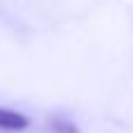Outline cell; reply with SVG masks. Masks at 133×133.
<instances>
[{
    "instance_id": "7a4b0ae2",
    "label": "cell",
    "mask_w": 133,
    "mask_h": 133,
    "mask_svg": "<svg viewBox=\"0 0 133 133\" xmlns=\"http://www.w3.org/2000/svg\"><path fill=\"white\" fill-rule=\"evenodd\" d=\"M47 129H49L51 133H79L77 124H75L72 119L63 117V115H54V117H49V119H47Z\"/></svg>"
},
{
    "instance_id": "6da1fadb",
    "label": "cell",
    "mask_w": 133,
    "mask_h": 133,
    "mask_svg": "<svg viewBox=\"0 0 133 133\" xmlns=\"http://www.w3.org/2000/svg\"><path fill=\"white\" fill-rule=\"evenodd\" d=\"M28 126H30V119L23 112L0 108V133H19V131H26Z\"/></svg>"
}]
</instances>
